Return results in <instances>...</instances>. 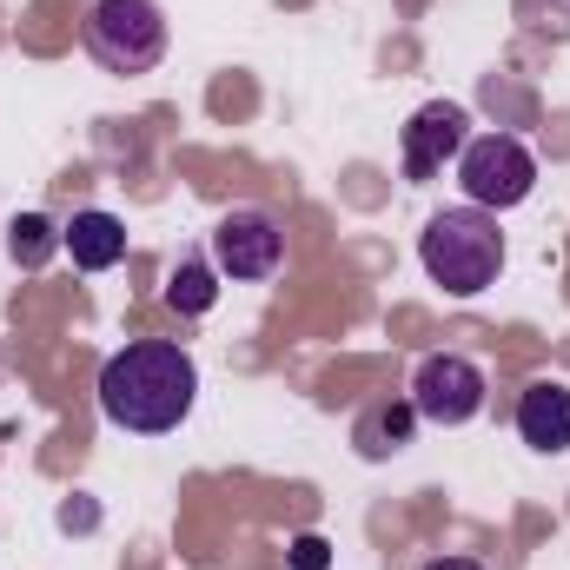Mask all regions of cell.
I'll return each instance as SVG.
<instances>
[{
	"instance_id": "1",
	"label": "cell",
	"mask_w": 570,
	"mask_h": 570,
	"mask_svg": "<svg viewBox=\"0 0 570 570\" xmlns=\"http://www.w3.org/2000/svg\"><path fill=\"white\" fill-rule=\"evenodd\" d=\"M193 399H199V365L173 338H140L100 365V412L120 431H140V438L179 431Z\"/></svg>"
},
{
	"instance_id": "2",
	"label": "cell",
	"mask_w": 570,
	"mask_h": 570,
	"mask_svg": "<svg viewBox=\"0 0 570 570\" xmlns=\"http://www.w3.org/2000/svg\"><path fill=\"white\" fill-rule=\"evenodd\" d=\"M419 259H425L431 285H444L451 298H478L484 285H498V273H504L498 213H484V206H444V213H431L425 239H419Z\"/></svg>"
},
{
	"instance_id": "3",
	"label": "cell",
	"mask_w": 570,
	"mask_h": 570,
	"mask_svg": "<svg viewBox=\"0 0 570 570\" xmlns=\"http://www.w3.org/2000/svg\"><path fill=\"white\" fill-rule=\"evenodd\" d=\"M87 53L107 73H153L166 60V13L159 0H94L87 7Z\"/></svg>"
},
{
	"instance_id": "4",
	"label": "cell",
	"mask_w": 570,
	"mask_h": 570,
	"mask_svg": "<svg viewBox=\"0 0 570 570\" xmlns=\"http://www.w3.org/2000/svg\"><path fill=\"white\" fill-rule=\"evenodd\" d=\"M458 186H464L471 206H484V213H511V206L531 199V186H538V159H531V146L518 140V134H471L464 153H458Z\"/></svg>"
},
{
	"instance_id": "5",
	"label": "cell",
	"mask_w": 570,
	"mask_h": 570,
	"mask_svg": "<svg viewBox=\"0 0 570 570\" xmlns=\"http://www.w3.org/2000/svg\"><path fill=\"white\" fill-rule=\"evenodd\" d=\"M484 372L464 358V352H431L419 358V372H412V412L425 419V425H471L478 412H484Z\"/></svg>"
},
{
	"instance_id": "6",
	"label": "cell",
	"mask_w": 570,
	"mask_h": 570,
	"mask_svg": "<svg viewBox=\"0 0 570 570\" xmlns=\"http://www.w3.org/2000/svg\"><path fill=\"white\" fill-rule=\"evenodd\" d=\"M285 259V233L273 213H259V206H233L219 226H213V266L226 273V279L253 285V279H273Z\"/></svg>"
},
{
	"instance_id": "7",
	"label": "cell",
	"mask_w": 570,
	"mask_h": 570,
	"mask_svg": "<svg viewBox=\"0 0 570 570\" xmlns=\"http://www.w3.org/2000/svg\"><path fill=\"white\" fill-rule=\"evenodd\" d=\"M471 140V114L458 107V100H425L412 120H405V134H399V159H405V179L412 186H425L438 179L458 153Z\"/></svg>"
},
{
	"instance_id": "8",
	"label": "cell",
	"mask_w": 570,
	"mask_h": 570,
	"mask_svg": "<svg viewBox=\"0 0 570 570\" xmlns=\"http://www.w3.org/2000/svg\"><path fill=\"white\" fill-rule=\"evenodd\" d=\"M518 438L531 451H544V458L570 451V385H558V379L524 385L518 392Z\"/></svg>"
},
{
	"instance_id": "9",
	"label": "cell",
	"mask_w": 570,
	"mask_h": 570,
	"mask_svg": "<svg viewBox=\"0 0 570 570\" xmlns=\"http://www.w3.org/2000/svg\"><path fill=\"white\" fill-rule=\"evenodd\" d=\"M60 246L73 253V266H80V273H107V266H120V259H127V226H120L114 213L87 206V213H73V219L60 226Z\"/></svg>"
},
{
	"instance_id": "10",
	"label": "cell",
	"mask_w": 570,
	"mask_h": 570,
	"mask_svg": "<svg viewBox=\"0 0 570 570\" xmlns=\"http://www.w3.org/2000/svg\"><path fill=\"white\" fill-rule=\"evenodd\" d=\"M412 425H419V412H412V399L405 405H372V412H358V425H352V444H358V458H392V451H405L412 444Z\"/></svg>"
},
{
	"instance_id": "11",
	"label": "cell",
	"mask_w": 570,
	"mask_h": 570,
	"mask_svg": "<svg viewBox=\"0 0 570 570\" xmlns=\"http://www.w3.org/2000/svg\"><path fill=\"white\" fill-rule=\"evenodd\" d=\"M166 305L186 312V318H206V312L219 305V266H199V259L173 266V279H166Z\"/></svg>"
},
{
	"instance_id": "12",
	"label": "cell",
	"mask_w": 570,
	"mask_h": 570,
	"mask_svg": "<svg viewBox=\"0 0 570 570\" xmlns=\"http://www.w3.org/2000/svg\"><path fill=\"white\" fill-rule=\"evenodd\" d=\"M7 246H13V259H20V266H47V259H53V246H60V233H53L40 213H20V219L7 226Z\"/></svg>"
},
{
	"instance_id": "13",
	"label": "cell",
	"mask_w": 570,
	"mask_h": 570,
	"mask_svg": "<svg viewBox=\"0 0 570 570\" xmlns=\"http://www.w3.org/2000/svg\"><path fill=\"white\" fill-rule=\"evenodd\" d=\"M332 564V544L318 538V531H305V538H292V570H325Z\"/></svg>"
},
{
	"instance_id": "14",
	"label": "cell",
	"mask_w": 570,
	"mask_h": 570,
	"mask_svg": "<svg viewBox=\"0 0 570 570\" xmlns=\"http://www.w3.org/2000/svg\"><path fill=\"white\" fill-rule=\"evenodd\" d=\"M425 570H484V564H471V558H431Z\"/></svg>"
}]
</instances>
